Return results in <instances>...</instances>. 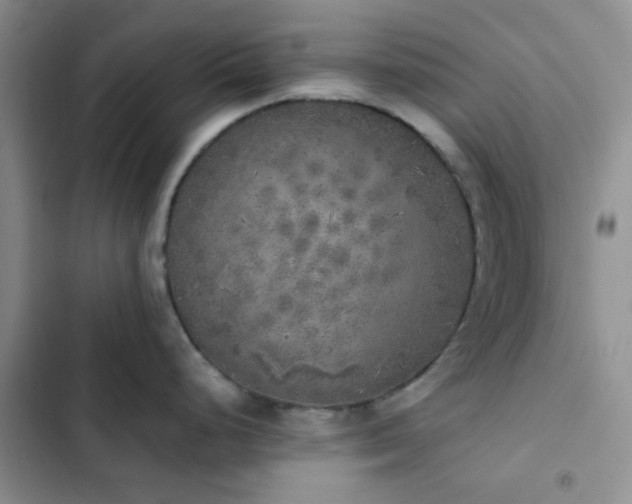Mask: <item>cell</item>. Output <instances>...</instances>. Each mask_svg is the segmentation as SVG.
<instances>
[{
	"mask_svg": "<svg viewBox=\"0 0 632 504\" xmlns=\"http://www.w3.org/2000/svg\"><path fill=\"white\" fill-rule=\"evenodd\" d=\"M429 193L368 120L302 108L234 122L173 193L164 269L196 350L242 382L354 377L398 342L437 258Z\"/></svg>",
	"mask_w": 632,
	"mask_h": 504,
	"instance_id": "1",
	"label": "cell"
}]
</instances>
